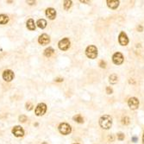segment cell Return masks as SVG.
Returning a JSON list of instances; mask_svg holds the SVG:
<instances>
[{"label":"cell","instance_id":"17","mask_svg":"<svg viewBox=\"0 0 144 144\" xmlns=\"http://www.w3.org/2000/svg\"><path fill=\"white\" fill-rule=\"evenodd\" d=\"M54 54V50L52 48H46L45 51H44V55H45L46 57H51Z\"/></svg>","mask_w":144,"mask_h":144},{"label":"cell","instance_id":"16","mask_svg":"<svg viewBox=\"0 0 144 144\" xmlns=\"http://www.w3.org/2000/svg\"><path fill=\"white\" fill-rule=\"evenodd\" d=\"M9 22V17L8 16L4 14L0 15V24H6Z\"/></svg>","mask_w":144,"mask_h":144},{"label":"cell","instance_id":"5","mask_svg":"<svg viewBox=\"0 0 144 144\" xmlns=\"http://www.w3.org/2000/svg\"><path fill=\"white\" fill-rule=\"evenodd\" d=\"M46 110H47V105L43 104V103H41L36 108V115L38 117L42 116L46 113Z\"/></svg>","mask_w":144,"mask_h":144},{"label":"cell","instance_id":"27","mask_svg":"<svg viewBox=\"0 0 144 144\" xmlns=\"http://www.w3.org/2000/svg\"><path fill=\"white\" fill-rule=\"evenodd\" d=\"M108 139H109V141H110V142H113V141H114V137L112 136H110L108 137Z\"/></svg>","mask_w":144,"mask_h":144},{"label":"cell","instance_id":"11","mask_svg":"<svg viewBox=\"0 0 144 144\" xmlns=\"http://www.w3.org/2000/svg\"><path fill=\"white\" fill-rule=\"evenodd\" d=\"M38 42L41 44V45H47L50 42V38L47 34H43L42 36H40L39 39H38Z\"/></svg>","mask_w":144,"mask_h":144},{"label":"cell","instance_id":"7","mask_svg":"<svg viewBox=\"0 0 144 144\" xmlns=\"http://www.w3.org/2000/svg\"><path fill=\"white\" fill-rule=\"evenodd\" d=\"M128 105L131 110H136L139 107V100L136 98H130L128 101Z\"/></svg>","mask_w":144,"mask_h":144},{"label":"cell","instance_id":"4","mask_svg":"<svg viewBox=\"0 0 144 144\" xmlns=\"http://www.w3.org/2000/svg\"><path fill=\"white\" fill-rule=\"evenodd\" d=\"M59 48L60 49V50H63V51H66L67 49L69 48L70 47V41L68 38H64V39L60 40V42H59Z\"/></svg>","mask_w":144,"mask_h":144},{"label":"cell","instance_id":"1","mask_svg":"<svg viewBox=\"0 0 144 144\" xmlns=\"http://www.w3.org/2000/svg\"><path fill=\"white\" fill-rule=\"evenodd\" d=\"M99 124H100L101 128L104 129V130H109L112 126V118L110 116L108 115L103 116L99 119Z\"/></svg>","mask_w":144,"mask_h":144},{"label":"cell","instance_id":"30","mask_svg":"<svg viewBox=\"0 0 144 144\" xmlns=\"http://www.w3.org/2000/svg\"><path fill=\"white\" fill-rule=\"evenodd\" d=\"M133 141H134V142H137V138L136 136H134L133 137Z\"/></svg>","mask_w":144,"mask_h":144},{"label":"cell","instance_id":"3","mask_svg":"<svg viewBox=\"0 0 144 144\" xmlns=\"http://www.w3.org/2000/svg\"><path fill=\"white\" fill-rule=\"evenodd\" d=\"M59 131L62 135H69L72 131V128L69 124H67L66 123H60V126H59Z\"/></svg>","mask_w":144,"mask_h":144},{"label":"cell","instance_id":"33","mask_svg":"<svg viewBox=\"0 0 144 144\" xmlns=\"http://www.w3.org/2000/svg\"><path fill=\"white\" fill-rule=\"evenodd\" d=\"M42 144H48V142H42Z\"/></svg>","mask_w":144,"mask_h":144},{"label":"cell","instance_id":"28","mask_svg":"<svg viewBox=\"0 0 144 144\" xmlns=\"http://www.w3.org/2000/svg\"><path fill=\"white\" fill-rule=\"evenodd\" d=\"M27 3L29 4H36V1H27Z\"/></svg>","mask_w":144,"mask_h":144},{"label":"cell","instance_id":"34","mask_svg":"<svg viewBox=\"0 0 144 144\" xmlns=\"http://www.w3.org/2000/svg\"><path fill=\"white\" fill-rule=\"evenodd\" d=\"M74 144H78V143H74Z\"/></svg>","mask_w":144,"mask_h":144},{"label":"cell","instance_id":"2","mask_svg":"<svg viewBox=\"0 0 144 144\" xmlns=\"http://www.w3.org/2000/svg\"><path fill=\"white\" fill-rule=\"evenodd\" d=\"M86 54L90 59H96L98 56V49L95 46L91 45L87 47V48L86 49Z\"/></svg>","mask_w":144,"mask_h":144},{"label":"cell","instance_id":"20","mask_svg":"<svg viewBox=\"0 0 144 144\" xmlns=\"http://www.w3.org/2000/svg\"><path fill=\"white\" fill-rule=\"evenodd\" d=\"M72 1H69V0H66L64 1V9L65 10H69V8L72 6Z\"/></svg>","mask_w":144,"mask_h":144},{"label":"cell","instance_id":"15","mask_svg":"<svg viewBox=\"0 0 144 144\" xmlns=\"http://www.w3.org/2000/svg\"><path fill=\"white\" fill-rule=\"evenodd\" d=\"M36 24L40 29H45L47 26V21L45 19H39L37 21Z\"/></svg>","mask_w":144,"mask_h":144},{"label":"cell","instance_id":"10","mask_svg":"<svg viewBox=\"0 0 144 144\" xmlns=\"http://www.w3.org/2000/svg\"><path fill=\"white\" fill-rule=\"evenodd\" d=\"M12 133L16 137H22L24 135V131H23V128L21 126H15L12 130Z\"/></svg>","mask_w":144,"mask_h":144},{"label":"cell","instance_id":"24","mask_svg":"<svg viewBox=\"0 0 144 144\" xmlns=\"http://www.w3.org/2000/svg\"><path fill=\"white\" fill-rule=\"evenodd\" d=\"M19 120H20V122H22V123H24L27 121V117L24 116V115H22L21 117H19Z\"/></svg>","mask_w":144,"mask_h":144},{"label":"cell","instance_id":"21","mask_svg":"<svg viewBox=\"0 0 144 144\" xmlns=\"http://www.w3.org/2000/svg\"><path fill=\"white\" fill-rule=\"evenodd\" d=\"M122 123H123L124 125H128L129 123H130V118H129L128 117H123V118L122 119Z\"/></svg>","mask_w":144,"mask_h":144},{"label":"cell","instance_id":"23","mask_svg":"<svg viewBox=\"0 0 144 144\" xmlns=\"http://www.w3.org/2000/svg\"><path fill=\"white\" fill-rule=\"evenodd\" d=\"M117 139L119 141H123L124 139V134L123 133H118L117 134Z\"/></svg>","mask_w":144,"mask_h":144},{"label":"cell","instance_id":"26","mask_svg":"<svg viewBox=\"0 0 144 144\" xmlns=\"http://www.w3.org/2000/svg\"><path fill=\"white\" fill-rule=\"evenodd\" d=\"M106 92L108 93V94H111L113 92V90L111 89V88L110 87V86H108L107 88H106Z\"/></svg>","mask_w":144,"mask_h":144},{"label":"cell","instance_id":"25","mask_svg":"<svg viewBox=\"0 0 144 144\" xmlns=\"http://www.w3.org/2000/svg\"><path fill=\"white\" fill-rule=\"evenodd\" d=\"M99 66H100V67H102V68H105V67H106V63H105V61L104 60H100L99 61Z\"/></svg>","mask_w":144,"mask_h":144},{"label":"cell","instance_id":"6","mask_svg":"<svg viewBox=\"0 0 144 144\" xmlns=\"http://www.w3.org/2000/svg\"><path fill=\"white\" fill-rule=\"evenodd\" d=\"M112 60H113L114 64H116V65H121V64L123 62V54L119 52L115 53V54H113V56H112Z\"/></svg>","mask_w":144,"mask_h":144},{"label":"cell","instance_id":"14","mask_svg":"<svg viewBox=\"0 0 144 144\" xmlns=\"http://www.w3.org/2000/svg\"><path fill=\"white\" fill-rule=\"evenodd\" d=\"M27 28L29 30H35L36 29V25L33 19H29L27 21Z\"/></svg>","mask_w":144,"mask_h":144},{"label":"cell","instance_id":"12","mask_svg":"<svg viewBox=\"0 0 144 144\" xmlns=\"http://www.w3.org/2000/svg\"><path fill=\"white\" fill-rule=\"evenodd\" d=\"M46 16H48L49 19L54 20L55 18V16H56V11H55L54 9L48 8V9H47V10H46Z\"/></svg>","mask_w":144,"mask_h":144},{"label":"cell","instance_id":"29","mask_svg":"<svg viewBox=\"0 0 144 144\" xmlns=\"http://www.w3.org/2000/svg\"><path fill=\"white\" fill-rule=\"evenodd\" d=\"M55 81H57V82H61V81H63V79H55Z\"/></svg>","mask_w":144,"mask_h":144},{"label":"cell","instance_id":"19","mask_svg":"<svg viewBox=\"0 0 144 144\" xmlns=\"http://www.w3.org/2000/svg\"><path fill=\"white\" fill-rule=\"evenodd\" d=\"M73 120H74L75 122H77L79 123H82L84 122V119H83V117H81V115H76L73 117Z\"/></svg>","mask_w":144,"mask_h":144},{"label":"cell","instance_id":"31","mask_svg":"<svg viewBox=\"0 0 144 144\" xmlns=\"http://www.w3.org/2000/svg\"><path fill=\"white\" fill-rule=\"evenodd\" d=\"M138 29H139L140 31H142V26H139V27H138Z\"/></svg>","mask_w":144,"mask_h":144},{"label":"cell","instance_id":"9","mask_svg":"<svg viewBox=\"0 0 144 144\" xmlns=\"http://www.w3.org/2000/svg\"><path fill=\"white\" fill-rule=\"evenodd\" d=\"M3 79L7 82L11 81L14 79V73L11 70H5L3 73Z\"/></svg>","mask_w":144,"mask_h":144},{"label":"cell","instance_id":"13","mask_svg":"<svg viewBox=\"0 0 144 144\" xmlns=\"http://www.w3.org/2000/svg\"><path fill=\"white\" fill-rule=\"evenodd\" d=\"M107 5L110 9L115 10L119 5V1L118 0H107Z\"/></svg>","mask_w":144,"mask_h":144},{"label":"cell","instance_id":"22","mask_svg":"<svg viewBox=\"0 0 144 144\" xmlns=\"http://www.w3.org/2000/svg\"><path fill=\"white\" fill-rule=\"evenodd\" d=\"M33 104H31L30 102H28L27 104H26V109H27L28 110H31L32 109H33Z\"/></svg>","mask_w":144,"mask_h":144},{"label":"cell","instance_id":"32","mask_svg":"<svg viewBox=\"0 0 144 144\" xmlns=\"http://www.w3.org/2000/svg\"><path fill=\"white\" fill-rule=\"evenodd\" d=\"M142 142L144 144V133H143V136H142Z\"/></svg>","mask_w":144,"mask_h":144},{"label":"cell","instance_id":"18","mask_svg":"<svg viewBox=\"0 0 144 144\" xmlns=\"http://www.w3.org/2000/svg\"><path fill=\"white\" fill-rule=\"evenodd\" d=\"M109 79H110V84H116L117 83V81H118V78H117V74H111L110 76V78H109Z\"/></svg>","mask_w":144,"mask_h":144},{"label":"cell","instance_id":"8","mask_svg":"<svg viewBox=\"0 0 144 144\" xmlns=\"http://www.w3.org/2000/svg\"><path fill=\"white\" fill-rule=\"evenodd\" d=\"M118 41H119V43L121 44L122 46H126L129 43V38L127 36V35L123 31H122L121 33H120L118 36Z\"/></svg>","mask_w":144,"mask_h":144}]
</instances>
